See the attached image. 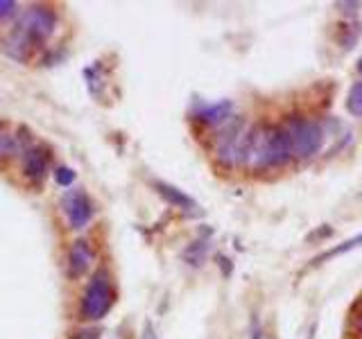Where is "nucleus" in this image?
Here are the masks:
<instances>
[{"mask_svg":"<svg viewBox=\"0 0 362 339\" xmlns=\"http://www.w3.org/2000/svg\"><path fill=\"white\" fill-rule=\"evenodd\" d=\"M285 132L292 143V154L301 159H310L324 145V129L320 123L306 120V118H290Z\"/></svg>","mask_w":362,"mask_h":339,"instance_id":"f03ea898","label":"nucleus"},{"mask_svg":"<svg viewBox=\"0 0 362 339\" xmlns=\"http://www.w3.org/2000/svg\"><path fill=\"white\" fill-rule=\"evenodd\" d=\"M61 206H63V213H66L72 228H84L90 222V217H93V210H95L90 197L86 195L84 190H79V188L66 192V197H63Z\"/></svg>","mask_w":362,"mask_h":339,"instance_id":"39448f33","label":"nucleus"},{"mask_svg":"<svg viewBox=\"0 0 362 339\" xmlns=\"http://www.w3.org/2000/svg\"><path fill=\"white\" fill-rule=\"evenodd\" d=\"M54 181L63 188L72 186V181H75V170L68 168V166H59L57 170H54Z\"/></svg>","mask_w":362,"mask_h":339,"instance_id":"4468645a","label":"nucleus"},{"mask_svg":"<svg viewBox=\"0 0 362 339\" xmlns=\"http://www.w3.org/2000/svg\"><path fill=\"white\" fill-rule=\"evenodd\" d=\"M206 251H208V240L206 237H202V240H195L184 251V260L188 265H193V267H199V265H202L204 258H206Z\"/></svg>","mask_w":362,"mask_h":339,"instance_id":"9b49d317","label":"nucleus"},{"mask_svg":"<svg viewBox=\"0 0 362 339\" xmlns=\"http://www.w3.org/2000/svg\"><path fill=\"white\" fill-rule=\"evenodd\" d=\"M95 253L90 249V244L86 240H75L68 251V269L70 276H81L90 265H93Z\"/></svg>","mask_w":362,"mask_h":339,"instance_id":"423d86ee","label":"nucleus"},{"mask_svg":"<svg viewBox=\"0 0 362 339\" xmlns=\"http://www.w3.org/2000/svg\"><path fill=\"white\" fill-rule=\"evenodd\" d=\"M358 72H360V75H362V59L358 61Z\"/></svg>","mask_w":362,"mask_h":339,"instance_id":"412c9836","label":"nucleus"},{"mask_svg":"<svg viewBox=\"0 0 362 339\" xmlns=\"http://www.w3.org/2000/svg\"><path fill=\"white\" fill-rule=\"evenodd\" d=\"M54 27H57V16H54L52 9L30 7L21 18H18L14 30L21 32L23 36H27L34 45H39L54 34Z\"/></svg>","mask_w":362,"mask_h":339,"instance_id":"7ed1b4c3","label":"nucleus"},{"mask_svg":"<svg viewBox=\"0 0 362 339\" xmlns=\"http://www.w3.org/2000/svg\"><path fill=\"white\" fill-rule=\"evenodd\" d=\"M231 113H233V104L229 100H222V102H217L213 107H204L202 111L197 113V118L202 120L204 125H211V127H217V125H224L231 120Z\"/></svg>","mask_w":362,"mask_h":339,"instance_id":"1a4fd4ad","label":"nucleus"},{"mask_svg":"<svg viewBox=\"0 0 362 339\" xmlns=\"http://www.w3.org/2000/svg\"><path fill=\"white\" fill-rule=\"evenodd\" d=\"M34 48H36V45L30 39H27V36H23L21 32H16V30L9 34L7 41H5L7 54H9V57H14L16 61H27Z\"/></svg>","mask_w":362,"mask_h":339,"instance_id":"9d476101","label":"nucleus"},{"mask_svg":"<svg viewBox=\"0 0 362 339\" xmlns=\"http://www.w3.org/2000/svg\"><path fill=\"white\" fill-rule=\"evenodd\" d=\"M23 172L27 179L32 181H41L48 172V154L41 148H30L23 154Z\"/></svg>","mask_w":362,"mask_h":339,"instance_id":"0eeeda50","label":"nucleus"},{"mask_svg":"<svg viewBox=\"0 0 362 339\" xmlns=\"http://www.w3.org/2000/svg\"><path fill=\"white\" fill-rule=\"evenodd\" d=\"M116 292L111 281H109L107 271H97L93 281L88 283L84 290V297H81L79 313L86 322H100L109 315V310L113 308Z\"/></svg>","mask_w":362,"mask_h":339,"instance_id":"f257e3e1","label":"nucleus"},{"mask_svg":"<svg viewBox=\"0 0 362 339\" xmlns=\"http://www.w3.org/2000/svg\"><path fill=\"white\" fill-rule=\"evenodd\" d=\"M262 328H260V322H258V317H253L251 319V331H249V339H262Z\"/></svg>","mask_w":362,"mask_h":339,"instance_id":"a211bd4d","label":"nucleus"},{"mask_svg":"<svg viewBox=\"0 0 362 339\" xmlns=\"http://www.w3.org/2000/svg\"><path fill=\"white\" fill-rule=\"evenodd\" d=\"M347 111L353 118H362V81H356L349 90L347 97Z\"/></svg>","mask_w":362,"mask_h":339,"instance_id":"ddd939ff","label":"nucleus"},{"mask_svg":"<svg viewBox=\"0 0 362 339\" xmlns=\"http://www.w3.org/2000/svg\"><path fill=\"white\" fill-rule=\"evenodd\" d=\"M16 12H18V5L14 3V0H0V21L14 16Z\"/></svg>","mask_w":362,"mask_h":339,"instance_id":"dca6fc26","label":"nucleus"},{"mask_svg":"<svg viewBox=\"0 0 362 339\" xmlns=\"http://www.w3.org/2000/svg\"><path fill=\"white\" fill-rule=\"evenodd\" d=\"M14 152H16L14 139L3 129V125H0V159H5V157H9V154H14Z\"/></svg>","mask_w":362,"mask_h":339,"instance_id":"2eb2a0df","label":"nucleus"},{"mask_svg":"<svg viewBox=\"0 0 362 339\" xmlns=\"http://www.w3.org/2000/svg\"><path fill=\"white\" fill-rule=\"evenodd\" d=\"M335 7L342 9L344 14H356L360 5H358V3H335Z\"/></svg>","mask_w":362,"mask_h":339,"instance_id":"6ab92c4d","label":"nucleus"},{"mask_svg":"<svg viewBox=\"0 0 362 339\" xmlns=\"http://www.w3.org/2000/svg\"><path fill=\"white\" fill-rule=\"evenodd\" d=\"M358 246H362V233L356 235V237H351V240H347V242H342L340 246H335V249H329L326 253L317 255V258H315L313 262H315V265H322L324 260L335 258V255H342V253H347V251H351V249H358Z\"/></svg>","mask_w":362,"mask_h":339,"instance_id":"f8f14e48","label":"nucleus"},{"mask_svg":"<svg viewBox=\"0 0 362 339\" xmlns=\"http://www.w3.org/2000/svg\"><path fill=\"white\" fill-rule=\"evenodd\" d=\"M358 331L362 333V319H358Z\"/></svg>","mask_w":362,"mask_h":339,"instance_id":"4be33fe9","label":"nucleus"},{"mask_svg":"<svg viewBox=\"0 0 362 339\" xmlns=\"http://www.w3.org/2000/svg\"><path fill=\"white\" fill-rule=\"evenodd\" d=\"M154 188H157V192L168 201V204H172L175 208H181V210H193L197 204L193 197H188L184 190H179L175 186H170V183H163V181H157L154 183Z\"/></svg>","mask_w":362,"mask_h":339,"instance_id":"6e6552de","label":"nucleus"},{"mask_svg":"<svg viewBox=\"0 0 362 339\" xmlns=\"http://www.w3.org/2000/svg\"><path fill=\"white\" fill-rule=\"evenodd\" d=\"M145 339H159L157 335H154V328H152V324L145 326Z\"/></svg>","mask_w":362,"mask_h":339,"instance_id":"aec40b11","label":"nucleus"},{"mask_svg":"<svg viewBox=\"0 0 362 339\" xmlns=\"http://www.w3.org/2000/svg\"><path fill=\"white\" fill-rule=\"evenodd\" d=\"M244 132L247 129H244L242 120L235 118V120L226 125L224 132L217 136L215 154L222 166H238V154H240V143L244 139Z\"/></svg>","mask_w":362,"mask_h":339,"instance_id":"20e7f679","label":"nucleus"},{"mask_svg":"<svg viewBox=\"0 0 362 339\" xmlns=\"http://www.w3.org/2000/svg\"><path fill=\"white\" fill-rule=\"evenodd\" d=\"M70 339H100V331H95V328H84V331L72 333Z\"/></svg>","mask_w":362,"mask_h":339,"instance_id":"f3484780","label":"nucleus"}]
</instances>
